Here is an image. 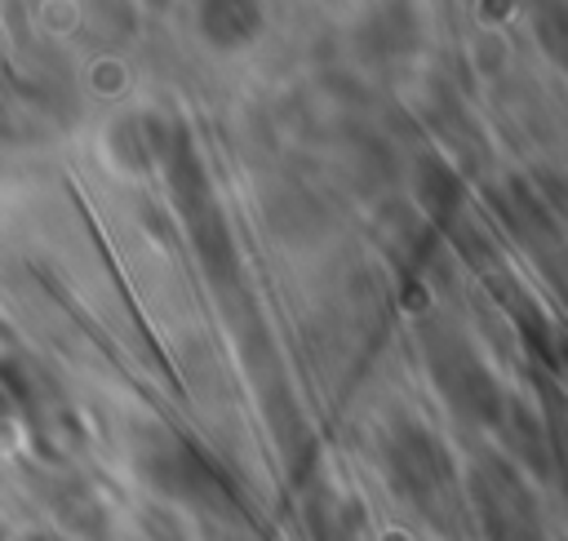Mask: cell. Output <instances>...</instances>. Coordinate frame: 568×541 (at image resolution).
Segmentation results:
<instances>
[{
    "label": "cell",
    "mask_w": 568,
    "mask_h": 541,
    "mask_svg": "<svg viewBox=\"0 0 568 541\" xmlns=\"http://www.w3.org/2000/svg\"><path fill=\"white\" fill-rule=\"evenodd\" d=\"M133 466L142 474V483L169 501L182 506H213L226 497V479L222 470L200 452V443H191L186 435L169 430V426H146L133 443Z\"/></svg>",
    "instance_id": "obj_1"
},
{
    "label": "cell",
    "mask_w": 568,
    "mask_h": 541,
    "mask_svg": "<svg viewBox=\"0 0 568 541\" xmlns=\"http://www.w3.org/2000/svg\"><path fill=\"white\" fill-rule=\"evenodd\" d=\"M0 386L13 404V421L27 426L31 443L49 457V461H67L80 448V417L67 404V395L22 355H4L0 359Z\"/></svg>",
    "instance_id": "obj_2"
},
{
    "label": "cell",
    "mask_w": 568,
    "mask_h": 541,
    "mask_svg": "<svg viewBox=\"0 0 568 541\" xmlns=\"http://www.w3.org/2000/svg\"><path fill=\"white\" fill-rule=\"evenodd\" d=\"M386 479L395 483V492L426 510L430 519H444V510L453 506V461L444 452V443L413 426V421H399L390 435H386Z\"/></svg>",
    "instance_id": "obj_3"
},
{
    "label": "cell",
    "mask_w": 568,
    "mask_h": 541,
    "mask_svg": "<svg viewBox=\"0 0 568 541\" xmlns=\"http://www.w3.org/2000/svg\"><path fill=\"white\" fill-rule=\"evenodd\" d=\"M430 368H435V381H439L444 399L462 417H470L479 426H493L501 417V390H497V381L488 377V368L462 341H435L430 346Z\"/></svg>",
    "instance_id": "obj_4"
},
{
    "label": "cell",
    "mask_w": 568,
    "mask_h": 541,
    "mask_svg": "<svg viewBox=\"0 0 568 541\" xmlns=\"http://www.w3.org/2000/svg\"><path fill=\"white\" fill-rule=\"evenodd\" d=\"M262 27H266L262 0H200L195 4V31L217 53H240L257 44Z\"/></svg>",
    "instance_id": "obj_5"
},
{
    "label": "cell",
    "mask_w": 568,
    "mask_h": 541,
    "mask_svg": "<svg viewBox=\"0 0 568 541\" xmlns=\"http://www.w3.org/2000/svg\"><path fill=\"white\" fill-rule=\"evenodd\" d=\"M417 186H422V204H426L435 217H448V213L462 204V177H457L444 160H422Z\"/></svg>",
    "instance_id": "obj_6"
},
{
    "label": "cell",
    "mask_w": 568,
    "mask_h": 541,
    "mask_svg": "<svg viewBox=\"0 0 568 541\" xmlns=\"http://www.w3.org/2000/svg\"><path fill=\"white\" fill-rule=\"evenodd\" d=\"M62 514H67V523L75 528V532H84V537H102V523H106V514H102V506H98V497L84 488V483H71L67 492H62Z\"/></svg>",
    "instance_id": "obj_7"
},
{
    "label": "cell",
    "mask_w": 568,
    "mask_h": 541,
    "mask_svg": "<svg viewBox=\"0 0 568 541\" xmlns=\"http://www.w3.org/2000/svg\"><path fill=\"white\" fill-rule=\"evenodd\" d=\"M13 430V404H9V395H4V386H0V439Z\"/></svg>",
    "instance_id": "obj_8"
},
{
    "label": "cell",
    "mask_w": 568,
    "mask_h": 541,
    "mask_svg": "<svg viewBox=\"0 0 568 541\" xmlns=\"http://www.w3.org/2000/svg\"><path fill=\"white\" fill-rule=\"evenodd\" d=\"M18 541H71V537H62V532H27Z\"/></svg>",
    "instance_id": "obj_9"
},
{
    "label": "cell",
    "mask_w": 568,
    "mask_h": 541,
    "mask_svg": "<svg viewBox=\"0 0 568 541\" xmlns=\"http://www.w3.org/2000/svg\"><path fill=\"white\" fill-rule=\"evenodd\" d=\"M146 4H155V9H164V4H169V0H146Z\"/></svg>",
    "instance_id": "obj_10"
}]
</instances>
